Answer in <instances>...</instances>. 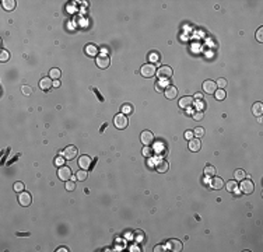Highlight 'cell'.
I'll return each mask as SVG.
<instances>
[{
	"instance_id": "obj_10",
	"label": "cell",
	"mask_w": 263,
	"mask_h": 252,
	"mask_svg": "<svg viewBox=\"0 0 263 252\" xmlns=\"http://www.w3.org/2000/svg\"><path fill=\"white\" fill-rule=\"evenodd\" d=\"M217 90V84L216 81H213V80H206L203 83V91L207 92V94H214Z\"/></svg>"
},
{
	"instance_id": "obj_30",
	"label": "cell",
	"mask_w": 263,
	"mask_h": 252,
	"mask_svg": "<svg viewBox=\"0 0 263 252\" xmlns=\"http://www.w3.org/2000/svg\"><path fill=\"white\" fill-rule=\"evenodd\" d=\"M193 134L196 136V137H203L204 136V129L202 128V126H197V128L193 130Z\"/></svg>"
},
{
	"instance_id": "obj_18",
	"label": "cell",
	"mask_w": 263,
	"mask_h": 252,
	"mask_svg": "<svg viewBox=\"0 0 263 252\" xmlns=\"http://www.w3.org/2000/svg\"><path fill=\"white\" fill-rule=\"evenodd\" d=\"M85 53L88 56H91V58H95V56H98V48L95 45H92V44H88L85 46Z\"/></svg>"
},
{
	"instance_id": "obj_37",
	"label": "cell",
	"mask_w": 263,
	"mask_h": 252,
	"mask_svg": "<svg viewBox=\"0 0 263 252\" xmlns=\"http://www.w3.org/2000/svg\"><path fill=\"white\" fill-rule=\"evenodd\" d=\"M227 189H228V192L236 191V182H232V181H230V182L227 183Z\"/></svg>"
},
{
	"instance_id": "obj_26",
	"label": "cell",
	"mask_w": 263,
	"mask_h": 252,
	"mask_svg": "<svg viewBox=\"0 0 263 252\" xmlns=\"http://www.w3.org/2000/svg\"><path fill=\"white\" fill-rule=\"evenodd\" d=\"M60 74H62L60 73V70L56 69V67L55 69H52V70H49V77H51L52 80H57V78L60 77Z\"/></svg>"
},
{
	"instance_id": "obj_44",
	"label": "cell",
	"mask_w": 263,
	"mask_h": 252,
	"mask_svg": "<svg viewBox=\"0 0 263 252\" xmlns=\"http://www.w3.org/2000/svg\"><path fill=\"white\" fill-rule=\"evenodd\" d=\"M194 98H196V100H203V94H202V92H197V94H194Z\"/></svg>"
},
{
	"instance_id": "obj_22",
	"label": "cell",
	"mask_w": 263,
	"mask_h": 252,
	"mask_svg": "<svg viewBox=\"0 0 263 252\" xmlns=\"http://www.w3.org/2000/svg\"><path fill=\"white\" fill-rule=\"evenodd\" d=\"M168 86H169L168 78H160V80L157 81V90H160V91H164Z\"/></svg>"
},
{
	"instance_id": "obj_4",
	"label": "cell",
	"mask_w": 263,
	"mask_h": 252,
	"mask_svg": "<svg viewBox=\"0 0 263 252\" xmlns=\"http://www.w3.org/2000/svg\"><path fill=\"white\" fill-rule=\"evenodd\" d=\"M77 147L76 146H67L63 150V153H62V156L65 157V160H74L76 158V156H77Z\"/></svg>"
},
{
	"instance_id": "obj_21",
	"label": "cell",
	"mask_w": 263,
	"mask_h": 252,
	"mask_svg": "<svg viewBox=\"0 0 263 252\" xmlns=\"http://www.w3.org/2000/svg\"><path fill=\"white\" fill-rule=\"evenodd\" d=\"M1 4H3V9L4 10L11 11V10H14V7H15V1H14V0H3Z\"/></svg>"
},
{
	"instance_id": "obj_46",
	"label": "cell",
	"mask_w": 263,
	"mask_h": 252,
	"mask_svg": "<svg viewBox=\"0 0 263 252\" xmlns=\"http://www.w3.org/2000/svg\"><path fill=\"white\" fill-rule=\"evenodd\" d=\"M60 86V81H57V80H53V87H59Z\"/></svg>"
},
{
	"instance_id": "obj_47",
	"label": "cell",
	"mask_w": 263,
	"mask_h": 252,
	"mask_svg": "<svg viewBox=\"0 0 263 252\" xmlns=\"http://www.w3.org/2000/svg\"><path fill=\"white\" fill-rule=\"evenodd\" d=\"M57 251H59V252H62V251H67V248H65V247H62V248H59V249H57Z\"/></svg>"
},
{
	"instance_id": "obj_8",
	"label": "cell",
	"mask_w": 263,
	"mask_h": 252,
	"mask_svg": "<svg viewBox=\"0 0 263 252\" xmlns=\"http://www.w3.org/2000/svg\"><path fill=\"white\" fill-rule=\"evenodd\" d=\"M140 140H141V143H143L144 146H150L154 142V134L150 130H143L141 134H140Z\"/></svg>"
},
{
	"instance_id": "obj_29",
	"label": "cell",
	"mask_w": 263,
	"mask_h": 252,
	"mask_svg": "<svg viewBox=\"0 0 263 252\" xmlns=\"http://www.w3.org/2000/svg\"><path fill=\"white\" fill-rule=\"evenodd\" d=\"M148 60H150L151 63H157V62H160V55H158V52H151L150 56H148Z\"/></svg>"
},
{
	"instance_id": "obj_32",
	"label": "cell",
	"mask_w": 263,
	"mask_h": 252,
	"mask_svg": "<svg viewBox=\"0 0 263 252\" xmlns=\"http://www.w3.org/2000/svg\"><path fill=\"white\" fill-rule=\"evenodd\" d=\"M234 177H235L236 181H242V179H245V172H244V170H236L235 174H234Z\"/></svg>"
},
{
	"instance_id": "obj_12",
	"label": "cell",
	"mask_w": 263,
	"mask_h": 252,
	"mask_svg": "<svg viewBox=\"0 0 263 252\" xmlns=\"http://www.w3.org/2000/svg\"><path fill=\"white\" fill-rule=\"evenodd\" d=\"M192 105H193V97L186 95V97H182L179 100V106L182 109H188V108H190Z\"/></svg>"
},
{
	"instance_id": "obj_17",
	"label": "cell",
	"mask_w": 263,
	"mask_h": 252,
	"mask_svg": "<svg viewBox=\"0 0 263 252\" xmlns=\"http://www.w3.org/2000/svg\"><path fill=\"white\" fill-rule=\"evenodd\" d=\"M210 186L213 189H221L224 186V181L221 178H218V177H213V179L210 181Z\"/></svg>"
},
{
	"instance_id": "obj_34",
	"label": "cell",
	"mask_w": 263,
	"mask_h": 252,
	"mask_svg": "<svg viewBox=\"0 0 263 252\" xmlns=\"http://www.w3.org/2000/svg\"><path fill=\"white\" fill-rule=\"evenodd\" d=\"M9 58H10L9 52L4 49H1V52H0V60H1V62H6V60H9Z\"/></svg>"
},
{
	"instance_id": "obj_41",
	"label": "cell",
	"mask_w": 263,
	"mask_h": 252,
	"mask_svg": "<svg viewBox=\"0 0 263 252\" xmlns=\"http://www.w3.org/2000/svg\"><path fill=\"white\" fill-rule=\"evenodd\" d=\"M192 137H193V132L192 130H186L185 132V139L186 140H192Z\"/></svg>"
},
{
	"instance_id": "obj_27",
	"label": "cell",
	"mask_w": 263,
	"mask_h": 252,
	"mask_svg": "<svg viewBox=\"0 0 263 252\" xmlns=\"http://www.w3.org/2000/svg\"><path fill=\"white\" fill-rule=\"evenodd\" d=\"M204 174L207 175V177H214V175H216V168H214L213 165H206Z\"/></svg>"
},
{
	"instance_id": "obj_43",
	"label": "cell",
	"mask_w": 263,
	"mask_h": 252,
	"mask_svg": "<svg viewBox=\"0 0 263 252\" xmlns=\"http://www.w3.org/2000/svg\"><path fill=\"white\" fill-rule=\"evenodd\" d=\"M63 161H65V157L62 156V157H57V158H56V164L57 165H60V167H62V164H63Z\"/></svg>"
},
{
	"instance_id": "obj_16",
	"label": "cell",
	"mask_w": 263,
	"mask_h": 252,
	"mask_svg": "<svg viewBox=\"0 0 263 252\" xmlns=\"http://www.w3.org/2000/svg\"><path fill=\"white\" fill-rule=\"evenodd\" d=\"M168 163H166L165 160H162V158H160V160L155 163V170L158 171V172H161V174H164V172H166L168 171Z\"/></svg>"
},
{
	"instance_id": "obj_35",
	"label": "cell",
	"mask_w": 263,
	"mask_h": 252,
	"mask_svg": "<svg viewBox=\"0 0 263 252\" xmlns=\"http://www.w3.org/2000/svg\"><path fill=\"white\" fill-rule=\"evenodd\" d=\"M14 191H15V192H23L24 191V183L23 182H15L14 183Z\"/></svg>"
},
{
	"instance_id": "obj_13",
	"label": "cell",
	"mask_w": 263,
	"mask_h": 252,
	"mask_svg": "<svg viewBox=\"0 0 263 252\" xmlns=\"http://www.w3.org/2000/svg\"><path fill=\"white\" fill-rule=\"evenodd\" d=\"M166 248H168L169 251L179 252L180 249H182V242L178 241V239H169V241L166 242Z\"/></svg>"
},
{
	"instance_id": "obj_9",
	"label": "cell",
	"mask_w": 263,
	"mask_h": 252,
	"mask_svg": "<svg viewBox=\"0 0 263 252\" xmlns=\"http://www.w3.org/2000/svg\"><path fill=\"white\" fill-rule=\"evenodd\" d=\"M57 177H59L62 181H69L70 178H71V170H70L69 167H65V165H62L59 168V171H57Z\"/></svg>"
},
{
	"instance_id": "obj_39",
	"label": "cell",
	"mask_w": 263,
	"mask_h": 252,
	"mask_svg": "<svg viewBox=\"0 0 263 252\" xmlns=\"http://www.w3.org/2000/svg\"><path fill=\"white\" fill-rule=\"evenodd\" d=\"M21 91H23L25 95H29V94L32 92V88L28 87V86H23V87H21Z\"/></svg>"
},
{
	"instance_id": "obj_24",
	"label": "cell",
	"mask_w": 263,
	"mask_h": 252,
	"mask_svg": "<svg viewBox=\"0 0 263 252\" xmlns=\"http://www.w3.org/2000/svg\"><path fill=\"white\" fill-rule=\"evenodd\" d=\"M193 105H194V108L197 109V112H202V111L206 108V102H204L203 100H197L196 102H193Z\"/></svg>"
},
{
	"instance_id": "obj_31",
	"label": "cell",
	"mask_w": 263,
	"mask_h": 252,
	"mask_svg": "<svg viewBox=\"0 0 263 252\" xmlns=\"http://www.w3.org/2000/svg\"><path fill=\"white\" fill-rule=\"evenodd\" d=\"M66 191H69V192H71V191H74V189H76V182H74V181H66Z\"/></svg>"
},
{
	"instance_id": "obj_40",
	"label": "cell",
	"mask_w": 263,
	"mask_h": 252,
	"mask_svg": "<svg viewBox=\"0 0 263 252\" xmlns=\"http://www.w3.org/2000/svg\"><path fill=\"white\" fill-rule=\"evenodd\" d=\"M193 119L194 120H202V119H203V114H202V112H194V114H193Z\"/></svg>"
},
{
	"instance_id": "obj_33",
	"label": "cell",
	"mask_w": 263,
	"mask_h": 252,
	"mask_svg": "<svg viewBox=\"0 0 263 252\" xmlns=\"http://www.w3.org/2000/svg\"><path fill=\"white\" fill-rule=\"evenodd\" d=\"M132 111H133V108H132L130 104H125V105L122 106V114L129 115V114H132Z\"/></svg>"
},
{
	"instance_id": "obj_2",
	"label": "cell",
	"mask_w": 263,
	"mask_h": 252,
	"mask_svg": "<svg viewBox=\"0 0 263 252\" xmlns=\"http://www.w3.org/2000/svg\"><path fill=\"white\" fill-rule=\"evenodd\" d=\"M255 191V183L250 179H242L241 181V192L245 195H250Z\"/></svg>"
},
{
	"instance_id": "obj_6",
	"label": "cell",
	"mask_w": 263,
	"mask_h": 252,
	"mask_svg": "<svg viewBox=\"0 0 263 252\" xmlns=\"http://www.w3.org/2000/svg\"><path fill=\"white\" fill-rule=\"evenodd\" d=\"M18 202H20V205L21 206H29L31 205V202H32V197H31V193H28L25 192V191H23V192H20L18 193Z\"/></svg>"
},
{
	"instance_id": "obj_14",
	"label": "cell",
	"mask_w": 263,
	"mask_h": 252,
	"mask_svg": "<svg viewBox=\"0 0 263 252\" xmlns=\"http://www.w3.org/2000/svg\"><path fill=\"white\" fill-rule=\"evenodd\" d=\"M164 94H165V98L168 100H174L178 97V88L175 86H168V87L164 90Z\"/></svg>"
},
{
	"instance_id": "obj_36",
	"label": "cell",
	"mask_w": 263,
	"mask_h": 252,
	"mask_svg": "<svg viewBox=\"0 0 263 252\" xmlns=\"http://www.w3.org/2000/svg\"><path fill=\"white\" fill-rule=\"evenodd\" d=\"M216 84H217L218 88H222V90H224V87L227 86V80L225 78H218L217 81H216Z\"/></svg>"
},
{
	"instance_id": "obj_3",
	"label": "cell",
	"mask_w": 263,
	"mask_h": 252,
	"mask_svg": "<svg viewBox=\"0 0 263 252\" xmlns=\"http://www.w3.org/2000/svg\"><path fill=\"white\" fill-rule=\"evenodd\" d=\"M113 123L118 129H125L127 128V125H129V119H127V116L125 114H119L115 116V119H113Z\"/></svg>"
},
{
	"instance_id": "obj_25",
	"label": "cell",
	"mask_w": 263,
	"mask_h": 252,
	"mask_svg": "<svg viewBox=\"0 0 263 252\" xmlns=\"http://www.w3.org/2000/svg\"><path fill=\"white\" fill-rule=\"evenodd\" d=\"M225 95L227 94L222 88H218V90H216V92H214V97H216V100H218V101H222L225 98Z\"/></svg>"
},
{
	"instance_id": "obj_15",
	"label": "cell",
	"mask_w": 263,
	"mask_h": 252,
	"mask_svg": "<svg viewBox=\"0 0 263 252\" xmlns=\"http://www.w3.org/2000/svg\"><path fill=\"white\" fill-rule=\"evenodd\" d=\"M79 165H80L81 170L87 171L88 168H90V165H91V158H90L88 156H81L79 158Z\"/></svg>"
},
{
	"instance_id": "obj_7",
	"label": "cell",
	"mask_w": 263,
	"mask_h": 252,
	"mask_svg": "<svg viewBox=\"0 0 263 252\" xmlns=\"http://www.w3.org/2000/svg\"><path fill=\"white\" fill-rule=\"evenodd\" d=\"M95 63H97V66L99 69H106V67H109V64H111V59L106 55H98L97 59H95Z\"/></svg>"
},
{
	"instance_id": "obj_20",
	"label": "cell",
	"mask_w": 263,
	"mask_h": 252,
	"mask_svg": "<svg viewBox=\"0 0 263 252\" xmlns=\"http://www.w3.org/2000/svg\"><path fill=\"white\" fill-rule=\"evenodd\" d=\"M133 238H134V241H136L137 244H140V242H143V241H144L146 235H144L143 231H140V230H136V231L133 233Z\"/></svg>"
},
{
	"instance_id": "obj_5",
	"label": "cell",
	"mask_w": 263,
	"mask_h": 252,
	"mask_svg": "<svg viewBox=\"0 0 263 252\" xmlns=\"http://www.w3.org/2000/svg\"><path fill=\"white\" fill-rule=\"evenodd\" d=\"M172 74H174L172 69L169 67V66H165V64H164V66H161V67L157 70V76L160 78H171Z\"/></svg>"
},
{
	"instance_id": "obj_23",
	"label": "cell",
	"mask_w": 263,
	"mask_h": 252,
	"mask_svg": "<svg viewBox=\"0 0 263 252\" xmlns=\"http://www.w3.org/2000/svg\"><path fill=\"white\" fill-rule=\"evenodd\" d=\"M252 112H253L255 116H260L263 112V104L262 102H256L253 106H252Z\"/></svg>"
},
{
	"instance_id": "obj_42",
	"label": "cell",
	"mask_w": 263,
	"mask_h": 252,
	"mask_svg": "<svg viewBox=\"0 0 263 252\" xmlns=\"http://www.w3.org/2000/svg\"><path fill=\"white\" fill-rule=\"evenodd\" d=\"M165 245H157V247H154V252H161V251H165Z\"/></svg>"
},
{
	"instance_id": "obj_19",
	"label": "cell",
	"mask_w": 263,
	"mask_h": 252,
	"mask_svg": "<svg viewBox=\"0 0 263 252\" xmlns=\"http://www.w3.org/2000/svg\"><path fill=\"white\" fill-rule=\"evenodd\" d=\"M200 147H202V143H200L199 139H192V140H189V149L192 151H199Z\"/></svg>"
},
{
	"instance_id": "obj_1",
	"label": "cell",
	"mask_w": 263,
	"mask_h": 252,
	"mask_svg": "<svg viewBox=\"0 0 263 252\" xmlns=\"http://www.w3.org/2000/svg\"><path fill=\"white\" fill-rule=\"evenodd\" d=\"M140 73L141 76L146 78H150V77H154L155 74H157V69H155V66L152 63H146L141 66V69H140Z\"/></svg>"
},
{
	"instance_id": "obj_11",
	"label": "cell",
	"mask_w": 263,
	"mask_h": 252,
	"mask_svg": "<svg viewBox=\"0 0 263 252\" xmlns=\"http://www.w3.org/2000/svg\"><path fill=\"white\" fill-rule=\"evenodd\" d=\"M53 87V80L51 77H42V80L39 81V88L42 91H49Z\"/></svg>"
},
{
	"instance_id": "obj_45",
	"label": "cell",
	"mask_w": 263,
	"mask_h": 252,
	"mask_svg": "<svg viewBox=\"0 0 263 252\" xmlns=\"http://www.w3.org/2000/svg\"><path fill=\"white\" fill-rule=\"evenodd\" d=\"M150 153H151V151H150V149H144V150H143L144 156H150Z\"/></svg>"
},
{
	"instance_id": "obj_38",
	"label": "cell",
	"mask_w": 263,
	"mask_h": 252,
	"mask_svg": "<svg viewBox=\"0 0 263 252\" xmlns=\"http://www.w3.org/2000/svg\"><path fill=\"white\" fill-rule=\"evenodd\" d=\"M263 27H260L258 30V31H256V39H258L259 42H263Z\"/></svg>"
},
{
	"instance_id": "obj_28",
	"label": "cell",
	"mask_w": 263,
	"mask_h": 252,
	"mask_svg": "<svg viewBox=\"0 0 263 252\" xmlns=\"http://www.w3.org/2000/svg\"><path fill=\"white\" fill-rule=\"evenodd\" d=\"M76 179H77V181H85V179H87V171H85V170L77 171V174H76Z\"/></svg>"
}]
</instances>
